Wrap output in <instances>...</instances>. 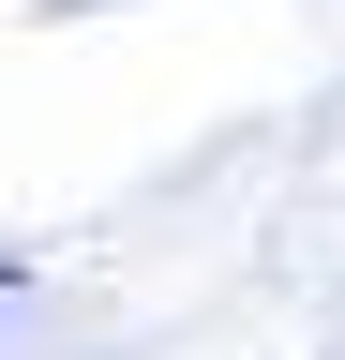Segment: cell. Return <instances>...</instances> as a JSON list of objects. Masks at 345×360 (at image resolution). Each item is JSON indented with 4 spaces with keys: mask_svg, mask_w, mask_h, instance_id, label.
Masks as SVG:
<instances>
[]
</instances>
